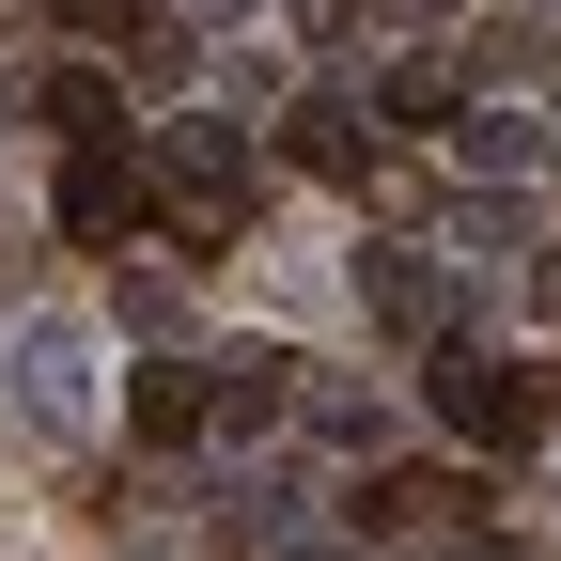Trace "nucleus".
Segmentation results:
<instances>
[{"mask_svg": "<svg viewBox=\"0 0 561 561\" xmlns=\"http://www.w3.org/2000/svg\"><path fill=\"white\" fill-rule=\"evenodd\" d=\"M140 219H157V172L110 157V140H79V157H62V234H79V250H125Z\"/></svg>", "mask_w": 561, "mask_h": 561, "instance_id": "nucleus-1", "label": "nucleus"}, {"mask_svg": "<svg viewBox=\"0 0 561 561\" xmlns=\"http://www.w3.org/2000/svg\"><path fill=\"white\" fill-rule=\"evenodd\" d=\"M437 421L453 437H546V375H515V359H437Z\"/></svg>", "mask_w": 561, "mask_h": 561, "instance_id": "nucleus-2", "label": "nucleus"}, {"mask_svg": "<svg viewBox=\"0 0 561 561\" xmlns=\"http://www.w3.org/2000/svg\"><path fill=\"white\" fill-rule=\"evenodd\" d=\"M16 405H32V421H79V405H94V343L62 328V312L16 328Z\"/></svg>", "mask_w": 561, "mask_h": 561, "instance_id": "nucleus-3", "label": "nucleus"}, {"mask_svg": "<svg viewBox=\"0 0 561 561\" xmlns=\"http://www.w3.org/2000/svg\"><path fill=\"white\" fill-rule=\"evenodd\" d=\"M468 500H483L468 468H390V483H359V530H453Z\"/></svg>", "mask_w": 561, "mask_h": 561, "instance_id": "nucleus-4", "label": "nucleus"}, {"mask_svg": "<svg viewBox=\"0 0 561 561\" xmlns=\"http://www.w3.org/2000/svg\"><path fill=\"white\" fill-rule=\"evenodd\" d=\"M280 405H297V359H265V343H250V359H219V375H203V421H219V437H265Z\"/></svg>", "mask_w": 561, "mask_h": 561, "instance_id": "nucleus-5", "label": "nucleus"}, {"mask_svg": "<svg viewBox=\"0 0 561 561\" xmlns=\"http://www.w3.org/2000/svg\"><path fill=\"white\" fill-rule=\"evenodd\" d=\"M32 110H47L62 140H110V125H125V79H94V62H47V94H32Z\"/></svg>", "mask_w": 561, "mask_h": 561, "instance_id": "nucleus-6", "label": "nucleus"}, {"mask_svg": "<svg viewBox=\"0 0 561 561\" xmlns=\"http://www.w3.org/2000/svg\"><path fill=\"white\" fill-rule=\"evenodd\" d=\"M125 421H140L157 453H172V437H203V375H172V359H157V375H125Z\"/></svg>", "mask_w": 561, "mask_h": 561, "instance_id": "nucleus-7", "label": "nucleus"}, {"mask_svg": "<svg viewBox=\"0 0 561 561\" xmlns=\"http://www.w3.org/2000/svg\"><path fill=\"white\" fill-rule=\"evenodd\" d=\"M297 157H312L328 187H359V125H343V110H297Z\"/></svg>", "mask_w": 561, "mask_h": 561, "instance_id": "nucleus-8", "label": "nucleus"}, {"mask_svg": "<svg viewBox=\"0 0 561 561\" xmlns=\"http://www.w3.org/2000/svg\"><path fill=\"white\" fill-rule=\"evenodd\" d=\"M359 297H375L390 328H437V280H421V265H375V280H359Z\"/></svg>", "mask_w": 561, "mask_h": 561, "instance_id": "nucleus-9", "label": "nucleus"}, {"mask_svg": "<svg viewBox=\"0 0 561 561\" xmlns=\"http://www.w3.org/2000/svg\"><path fill=\"white\" fill-rule=\"evenodd\" d=\"M62 16H79L94 47H140V32H157V16H140V0H62Z\"/></svg>", "mask_w": 561, "mask_h": 561, "instance_id": "nucleus-10", "label": "nucleus"}]
</instances>
